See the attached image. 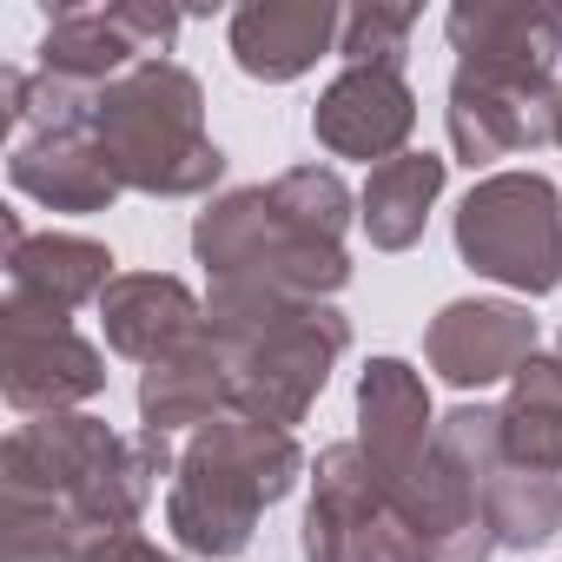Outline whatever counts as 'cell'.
<instances>
[{"mask_svg":"<svg viewBox=\"0 0 562 562\" xmlns=\"http://www.w3.org/2000/svg\"><path fill=\"white\" fill-rule=\"evenodd\" d=\"M159 476H179V457H172L166 430L120 437L87 411L27 417L8 437V450H0V496L41 503L60 522H74L80 536L139 529Z\"/></svg>","mask_w":562,"mask_h":562,"instance_id":"cell-1","label":"cell"},{"mask_svg":"<svg viewBox=\"0 0 562 562\" xmlns=\"http://www.w3.org/2000/svg\"><path fill=\"white\" fill-rule=\"evenodd\" d=\"M305 470L312 463L292 430H271V424L225 411L205 430H192V443L179 450V476L166 490V529L186 555L232 562L251 549L258 516L271 503H285Z\"/></svg>","mask_w":562,"mask_h":562,"instance_id":"cell-2","label":"cell"},{"mask_svg":"<svg viewBox=\"0 0 562 562\" xmlns=\"http://www.w3.org/2000/svg\"><path fill=\"white\" fill-rule=\"evenodd\" d=\"M93 133L113 153L126 192L199 199L225 179V153L205 133V87L179 60H139L93 106Z\"/></svg>","mask_w":562,"mask_h":562,"instance_id":"cell-3","label":"cell"},{"mask_svg":"<svg viewBox=\"0 0 562 562\" xmlns=\"http://www.w3.org/2000/svg\"><path fill=\"white\" fill-rule=\"evenodd\" d=\"M192 251L212 285H251L292 305H331L351 285L345 238H318L278 212L271 186H238L205 199L192 218Z\"/></svg>","mask_w":562,"mask_h":562,"instance_id":"cell-4","label":"cell"},{"mask_svg":"<svg viewBox=\"0 0 562 562\" xmlns=\"http://www.w3.org/2000/svg\"><path fill=\"white\" fill-rule=\"evenodd\" d=\"M457 258L522 299H549L562 285V192L542 172L476 179L457 205Z\"/></svg>","mask_w":562,"mask_h":562,"instance_id":"cell-5","label":"cell"},{"mask_svg":"<svg viewBox=\"0 0 562 562\" xmlns=\"http://www.w3.org/2000/svg\"><path fill=\"white\" fill-rule=\"evenodd\" d=\"M345 351H351V318L338 305H299L285 325H271L258 345L232 358V411L271 430L305 424Z\"/></svg>","mask_w":562,"mask_h":562,"instance_id":"cell-6","label":"cell"},{"mask_svg":"<svg viewBox=\"0 0 562 562\" xmlns=\"http://www.w3.org/2000/svg\"><path fill=\"white\" fill-rule=\"evenodd\" d=\"M437 443L476 490V503L496 529V549H542L562 536V476L522 470L503 450L496 404H457L450 417H437Z\"/></svg>","mask_w":562,"mask_h":562,"instance_id":"cell-7","label":"cell"},{"mask_svg":"<svg viewBox=\"0 0 562 562\" xmlns=\"http://www.w3.org/2000/svg\"><path fill=\"white\" fill-rule=\"evenodd\" d=\"M305 562H424L397 503L358 443H325L312 463V503L299 529Z\"/></svg>","mask_w":562,"mask_h":562,"instance_id":"cell-8","label":"cell"},{"mask_svg":"<svg viewBox=\"0 0 562 562\" xmlns=\"http://www.w3.org/2000/svg\"><path fill=\"white\" fill-rule=\"evenodd\" d=\"M555 113H562V80L555 74L483 67V60H457V74H450L443 120H450V153L470 172L555 139Z\"/></svg>","mask_w":562,"mask_h":562,"instance_id":"cell-9","label":"cell"},{"mask_svg":"<svg viewBox=\"0 0 562 562\" xmlns=\"http://www.w3.org/2000/svg\"><path fill=\"white\" fill-rule=\"evenodd\" d=\"M179 8L159 0H113V8H60L41 34V67L47 80L74 87V93H106L113 80H126L139 60H166V47L179 41Z\"/></svg>","mask_w":562,"mask_h":562,"instance_id":"cell-10","label":"cell"},{"mask_svg":"<svg viewBox=\"0 0 562 562\" xmlns=\"http://www.w3.org/2000/svg\"><path fill=\"white\" fill-rule=\"evenodd\" d=\"M106 391V358L67 318L0 305V397L21 417H67Z\"/></svg>","mask_w":562,"mask_h":562,"instance_id":"cell-11","label":"cell"},{"mask_svg":"<svg viewBox=\"0 0 562 562\" xmlns=\"http://www.w3.org/2000/svg\"><path fill=\"white\" fill-rule=\"evenodd\" d=\"M312 133L331 159H364L371 172L397 153H411L417 133V93L404 74L391 67H345L318 106H312Z\"/></svg>","mask_w":562,"mask_h":562,"instance_id":"cell-12","label":"cell"},{"mask_svg":"<svg viewBox=\"0 0 562 562\" xmlns=\"http://www.w3.org/2000/svg\"><path fill=\"white\" fill-rule=\"evenodd\" d=\"M529 358H536V318L522 305H503V299H457L424 331V364L457 391L503 384Z\"/></svg>","mask_w":562,"mask_h":562,"instance_id":"cell-13","label":"cell"},{"mask_svg":"<svg viewBox=\"0 0 562 562\" xmlns=\"http://www.w3.org/2000/svg\"><path fill=\"white\" fill-rule=\"evenodd\" d=\"M338 34H345V8H331V0H245L225 27L238 74L265 87L305 80L325 54H338Z\"/></svg>","mask_w":562,"mask_h":562,"instance_id":"cell-14","label":"cell"},{"mask_svg":"<svg viewBox=\"0 0 562 562\" xmlns=\"http://www.w3.org/2000/svg\"><path fill=\"white\" fill-rule=\"evenodd\" d=\"M8 179L14 192L41 199L47 212H106L126 186L113 172V153L100 146L93 120H67V126H47V133H21L14 153H8Z\"/></svg>","mask_w":562,"mask_h":562,"instance_id":"cell-15","label":"cell"},{"mask_svg":"<svg viewBox=\"0 0 562 562\" xmlns=\"http://www.w3.org/2000/svg\"><path fill=\"white\" fill-rule=\"evenodd\" d=\"M100 331H106V351L153 371L159 358L205 338V305L166 271H120L100 299Z\"/></svg>","mask_w":562,"mask_h":562,"instance_id":"cell-16","label":"cell"},{"mask_svg":"<svg viewBox=\"0 0 562 562\" xmlns=\"http://www.w3.org/2000/svg\"><path fill=\"white\" fill-rule=\"evenodd\" d=\"M113 278V251L80 232H27L8 245V299L41 318H74L80 305H100Z\"/></svg>","mask_w":562,"mask_h":562,"instance_id":"cell-17","label":"cell"},{"mask_svg":"<svg viewBox=\"0 0 562 562\" xmlns=\"http://www.w3.org/2000/svg\"><path fill=\"white\" fill-rule=\"evenodd\" d=\"M364 463L378 476L411 470L430 443H437V417H430V391L424 371H411L404 358H371L358 378V437Z\"/></svg>","mask_w":562,"mask_h":562,"instance_id":"cell-18","label":"cell"},{"mask_svg":"<svg viewBox=\"0 0 562 562\" xmlns=\"http://www.w3.org/2000/svg\"><path fill=\"white\" fill-rule=\"evenodd\" d=\"M450 54L483 60V67H522V74H555L562 80V8H509V0H457L443 14Z\"/></svg>","mask_w":562,"mask_h":562,"instance_id":"cell-19","label":"cell"},{"mask_svg":"<svg viewBox=\"0 0 562 562\" xmlns=\"http://www.w3.org/2000/svg\"><path fill=\"white\" fill-rule=\"evenodd\" d=\"M232 411V364L212 338H192L186 351L159 358L139 378V430H205Z\"/></svg>","mask_w":562,"mask_h":562,"instance_id":"cell-20","label":"cell"},{"mask_svg":"<svg viewBox=\"0 0 562 562\" xmlns=\"http://www.w3.org/2000/svg\"><path fill=\"white\" fill-rule=\"evenodd\" d=\"M443 179H450V159L437 153H397L384 159L364 192H358V225L378 251H411L430 225V205L443 199Z\"/></svg>","mask_w":562,"mask_h":562,"instance_id":"cell-21","label":"cell"},{"mask_svg":"<svg viewBox=\"0 0 562 562\" xmlns=\"http://www.w3.org/2000/svg\"><path fill=\"white\" fill-rule=\"evenodd\" d=\"M496 424H503V450L522 470L562 476V351H536L509 378V391L496 404Z\"/></svg>","mask_w":562,"mask_h":562,"instance_id":"cell-22","label":"cell"},{"mask_svg":"<svg viewBox=\"0 0 562 562\" xmlns=\"http://www.w3.org/2000/svg\"><path fill=\"white\" fill-rule=\"evenodd\" d=\"M271 199L292 225L318 232V238H345V225L358 218V192L331 172V166H292L271 179Z\"/></svg>","mask_w":562,"mask_h":562,"instance_id":"cell-23","label":"cell"},{"mask_svg":"<svg viewBox=\"0 0 562 562\" xmlns=\"http://www.w3.org/2000/svg\"><path fill=\"white\" fill-rule=\"evenodd\" d=\"M411 34H417V8H351L345 14V34H338V60L345 67H391L404 74V54H411Z\"/></svg>","mask_w":562,"mask_h":562,"instance_id":"cell-24","label":"cell"},{"mask_svg":"<svg viewBox=\"0 0 562 562\" xmlns=\"http://www.w3.org/2000/svg\"><path fill=\"white\" fill-rule=\"evenodd\" d=\"M74 562H179V555H166V549L146 542L139 529H113V536H87Z\"/></svg>","mask_w":562,"mask_h":562,"instance_id":"cell-25","label":"cell"},{"mask_svg":"<svg viewBox=\"0 0 562 562\" xmlns=\"http://www.w3.org/2000/svg\"><path fill=\"white\" fill-rule=\"evenodd\" d=\"M555 146H562V113H555Z\"/></svg>","mask_w":562,"mask_h":562,"instance_id":"cell-26","label":"cell"}]
</instances>
